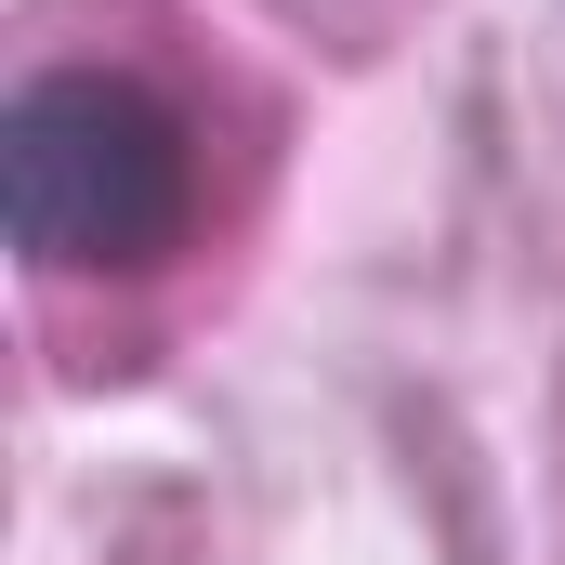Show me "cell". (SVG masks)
I'll list each match as a JSON object with an SVG mask.
<instances>
[{
    "instance_id": "obj_1",
    "label": "cell",
    "mask_w": 565,
    "mask_h": 565,
    "mask_svg": "<svg viewBox=\"0 0 565 565\" xmlns=\"http://www.w3.org/2000/svg\"><path fill=\"white\" fill-rule=\"evenodd\" d=\"M0 224L40 277H145L198 237V132L132 66H26L0 106Z\"/></svg>"
}]
</instances>
